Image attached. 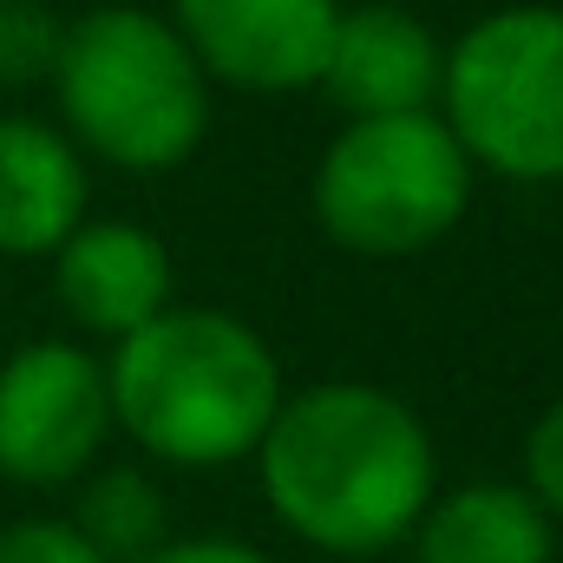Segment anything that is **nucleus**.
Returning <instances> with one entry per match:
<instances>
[{"instance_id": "nucleus-3", "label": "nucleus", "mask_w": 563, "mask_h": 563, "mask_svg": "<svg viewBox=\"0 0 563 563\" xmlns=\"http://www.w3.org/2000/svg\"><path fill=\"white\" fill-rule=\"evenodd\" d=\"M53 99L73 151L119 170H170L210 132V79L151 7H92L66 26Z\"/></svg>"}, {"instance_id": "nucleus-15", "label": "nucleus", "mask_w": 563, "mask_h": 563, "mask_svg": "<svg viewBox=\"0 0 563 563\" xmlns=\"http://www.w3.org/2000/svg\"><path fill=\"white\" fill-rule=\"evenodd\" d=\"M0 563H106L66 518H20L0 525Z\"/></svg>"}, {"instance_id": "nucleus-11", "label": "nucleus", "mask_w": 563, "mask_h": 563, "mask_svg": "<svg viewBox=\"0 0 563 563\" xmlns=\"http://www.w3.org/2000/svg\"><path fill=\"white\" fill-rule=\"evenodd\" d=\"M420 563H551L558 525L531 505L525 485H459L432 498L413 525Z\"/></svg>"}, {"instance_id": "nucleus-14", "label": "nucleus", "mask_w": 563, "mask_h": 563, "mask_svg": "<svg viewBox=\"0 0 563 563\" xmlns=\"http://www.w3.org/2000/svg\"><path fill=\"white\" fill-rule=\"evenodd\" d=\"M525 492L551 525H563V400H551L525 432Z\"/></svg>"}, {"instance_id": "nucleus-9", "label": "nucleus", "mask_w": 563, "mask_h": 563, "mask_svg": "<svg viewBox=\"0 0 563 563\" xmlns=\"http://www.w3.org/2000/svg\"><path fill=\"white\" fill-rule=\"evenodd\" d=\"M53 295L86 334H139L170 308V250L144 223H79L53 250Z\"/></svg>"}, {"instance_id": "nucleus-10", "label": "nucleus", "mask_w": 563, "mask_h": 563, "mask_svg": "<svg viewBox=\"0 0 563 563\" xmlns=\"http://www.w3.org/2000/svg\"><path fill=\"white\" fill-rule=\"evenodd\" d=\"M86 223V157L59 125L0 119V256H53Z\"/></svg>"}, {"instance_id": "nucleus-8", "label": "nucleus", "mask_w": 563, "mask_h": 563, "mask_svg": "<svg viewBox=\"0 0 563 563\" xmlns=\"http://www.w3.org/2000/svg\"><path fill=\"white\" fill-rule=\"evenodd\" d=\"M439 73H445V53L420 13L367 0V7H341L321 92L347 119H407V112H432Z\"/></svg>"}, {"instance_id": "nucleus-4", "label": "nucleus", "mask_w": 563, "mask_h": 563, "mask_svg": "<svg viewBox=\"0 0 563 563\" xmlns=\"http://www.w3.org/2000/svg\"><path fill=\"white\" fill-rule=\"evenodd\" d=\"M439 125L472 170L511 184H563V7L518 0L472 20L445 46Z\"/></svg>"}, {"instance_id": "nucleus-2", "label": "nucleus", "mask_w": 563, "mask_h": 563, "mask_svg": "<svg viewBox=\"0 0 563 563\" xmlns=\"http://www.w3.org/2000/svg\"><path fill=\"white\" fill-rule=\"evenodd\" d=\"M112 426H125L164 465H236L256 459L282 413V367L269 341L223 308H164L125 334L106 361Z\"/></svg>"}, {"instance_id": "nucleus-12", "label": "nucleus", "mask_w": 563, "mask_h": 563, "mask_svg": "<svg viewBox=\"0 0 563 563\" xmlns=\"http://www.w3.org/2000/svg\"><path fill=\"white\" fill-rule=\"evenodd\" d=\"M106 563H144L164 544V492L119 465V472H99L86 492H79V511L66 518Z\"/></svg>"}, {"instance_id": "nucleus-7", "label": "nucleus", "mask_w": 563, "mask_h": 563, "mask_svg": "<svg viewBox=\"0 0 563 563\" xmlns=\"http://www.w3.org/2000/svg\"><path fill=\"white\" fill-rule=\"evenodd\" d=\"M170 26L203 79L236 92H308L321 86L341 0H170Z\"/></svg>"}, {"instance_id": "nucleus-13", "label": "nucleus", "mask_w": 563, "mask_h": 563, "mask_svg": "<svg viewBox=\"0 0 563 563\" xmlns=\"http://www.w3.org/2000/svg\"><path fill=\"white\" fill-rule=\"evenodd\" d=\"M59 13L46 0H0V86H40L59 66Z\"/></svg>"}, {"instance_id": "nucleus-6", "label": "nucleus", "mask_w": 563, "mask_h": 563, "mask_svg": "<svg viewBox=\"0 0 563 563\" xmlns=\"http://www.w3.org/2000/svg\"><path fill=\"white\" fill-rule=\"evenodd\" d=\"M112 432L106 361L73 341H33L0 367V478L66 485Z\"/></svg>"}, {"instance_id": "nucleus-16", "label": "nucleus", "mask_w": 563, "mask_h": 563, "mask_svg": "<svg viewBox=\"0 0 563 563\" xmlns=\"http://www.w3.org/2000/svg\"><path fill=\"white\" fill-rule=\"evenodd\" d=\"M144 563H269L256 544H236V538H164Z\"/></svg>"}, {"instance_id": "nucleus-1", "label": "nucleus", "mask_w": 563, "mask_h": 563, "mask_svg": "<svg viewBox=\"0 0 563 563\" xmlns=\"http://www.w3.org/2000/svg\"><path fill=\"white\" fill-rule=\"evenodd\" d=\"M256 472L269 511L334 558H374L413 538L439 485L426 420L367 380L288 394L256 445Z\"/></svg>"}, {"instance_id": "nucleus-5", "label": "nucleus", "mask_w": 563, "mask_h": 563, "mask_svg": "<svg viewBox=\"0 0 563 563\" xmlns=\"http://www.w3.org/2000/svg\"><path fill=\"white\" fill-rule=\"evenodd\" d=\"M314 223L354 256H420L472 210V157L439 112L347 119L308 184Z\"/></svg>"}]
</instances>
